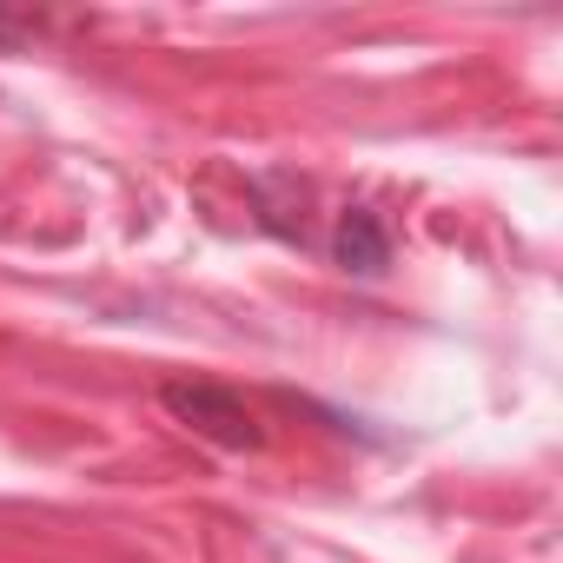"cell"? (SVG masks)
<instances>
[{
    "mask_svg": "<svg viewBox=\"0 0 563 563\" xmlns=\"http://www.w3.org/2000/svg\"><path fill=\"white\" fill-rule=\"evenodd\" d=\"M332 258H339L352 278H378V272L391 265V232L378 225V212L352 206V212L339 219V232H332Z\"/></svg>",
    "mask_w": 563,
    "mask_h": 563,
    "instance_id": "cell-2",
    "label": "cell"
},
{
    "mask_svg": "<svg viewBox=\"0 0 563 563\" xmlns=\"http://www.w3.org/2000/svg\"><path fill=\"white\" fill-rule=\"evenodd\" d=\"M159 405H166L179 424H192L199 438L225 444V451H258V444H265L258 418H252L245 398L225 391V385H186V378H173V385H159Z\"/></svg>",
    "mask_w": 563,
    "mask_h": 563,
    "instance_id": "cell-1",
    "label": "cell"
}]
</instances>
